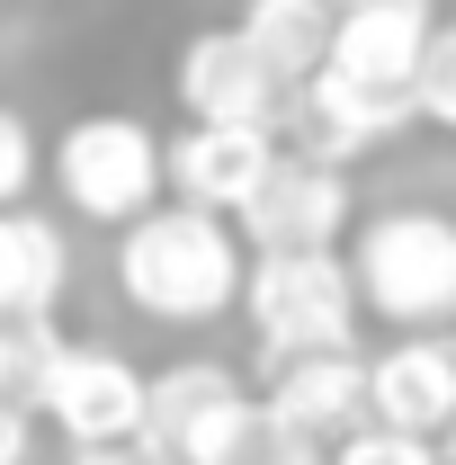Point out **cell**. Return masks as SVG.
<instances>
[{
    "mask_svg": "<svg viewBox=\"0 0 456 465\" xmlns=\"http://www.w3.org/2000/svg\"><path fill=\"white\" fill-rule=\"evenodd\" d=\"M233 394H242V376H233L224 358H171V367H153V376H144V448L171 457L179 439L215 403H233Z\"/></svg>",
    "mask_w": 456,
    "mask_h": 465,
    "instance_id": "cell-15",
    "label": "cell"
},
{
    "mask_svg": "<svg viewBox=\"0 0 456 465\" xmlns=\"http://www.w3.org/2000/svg\"><path fill=\"white\" fill-rule=\"evenodd\" d=\"M171 90L188 125H251V134H278L286 116V90L269 81V63L251 54L233 27H197L188 45L171 54Z\"/></svg>",
    "mask_w": 456,
    "mask_h": 465,
    "instance_id": "cell-8",
    "label": "cell"
},
{
    "mask_svg": "<svg viewBox=\"0 0 456 465\" xmlns=\"http://www.w3.org/2000/svg\"><path fill=\"white\" fill-rule=\"evenodd\" d=\"M260 420H269V448L278 457H332L349 430H367V358L358 349H332V358H286V367H269Z\"/></svg>",
    "mask_w": 456,
    "mask_h": 465,
    "instance_id": "cell-7",
    "label": "cell"
},
{
    "mask_svg": "<svg viewBox=\"0 0 456 465\" xmlns=\"http://www.w3.org/2000/svg\"><path fill=\"white\" fill-rule=\"evenodd\" d=\"M55 358H63V322L55 313H0V394H9V403L36 411Z\"/></svg>",
    "mask_w": 456,
    "mask_h": 465,
    "instance_id": "cell-16",
    "label": "cell"
},
{
    "mask_svg": "<svg viewBox=\"0 0 456 465\" xmlns=\"http://www.w3.org/2000/svg\"><path fill=\"white\" fill-rule=\"evenodd\" d=\"M242 278H251V251L224 215H197V206H153L144 224L116 232V287L134 313L153 322H224L242 304Z\"/></svg>",
    "mask_w": 456,
    "mask_h": 465,
    "instance_id": "cell-1",
    "label": "cell"
},
{
    "mask_svg": "<svg viewBox=\"0 0 456 465\" xmlns=\"http://www.w3.org/2000/svg\"><path fill=\"white\" fill-rule=\"evenodd\" d=\"M233 36L269 63V81L295 99V90L332 63V0H242Z\"/></svg>",
    "mask_w": 456,
    "mask_h": 465,
    "instance_id": "cell-13",
    "label": "cell"
},
{
    "mask_svg": "<svg viewBox=\"0 0 456 465\" xmlns=\"http://www.w3.org/2000/svg\"><path fill=\"white\" fill-rule=\"evenodd\" d=\"M45 171H55L63 188V206L81 215V224H144L171 188H162V134L144 125V116H125V108H90V116H72L55 134V153H45Z\"/></svg>",
    "mask_w": 456,
    "mask_h": 465,
    "instance_id": "cell-3",
    "label": "cell"
},
{
    "mask_svg": "<svg viewBox=\"0 0 456 465\" xmlns=\"http://www.w3.org/2000/svg\"><path fill=\"white\" fill-rule=\"evenodd\" d=\"M36 171H45V153H36V125H27L18 108H0V215H18V206H27Z\"/></svg>",
    "mask_w": 456,
    "mask_h": 465,
    "instance_id": "cell-18",
    "label": "cell"
},
{
    "mask_svg": "<svg viewBox=\"0 0 456 465\" xmlns=\"http://www.w3.org/2000/svg\"><path fill=\"white\" fill-rule=\"evenodd\" d=\"M411 125L456 134V18H439L430 45H421V72H411Z\"/></svg>",
    "mask_w": 456,
    "mask_h": 465,
    "instance_id": "cell-17",
    "label": "cell"
},
{
    "mask_svg": "<svg viewBox=\"0 0 456 465\" xmlns=\"http://www.w3.org/2000/svg\"><path fill=\"white\" fill-rule=\"evenodd\" d=\"M242 313H251V341L269 349V367L358 349V287H349V260H341V251L251 260V278H242Z\"/></svg>",
    "mask_w": 456,
    "mask_h": 465,
    "instance_id": "cell-4",
    "label": "cell"
},
{
    "mask_svg": "<svg viewBox=\"0 0 456 465\" xmlns=\"http://www.w3.org/2000/svg\"><path fill=\"white\" fill-rule=\"evenodd\" d=\"M72 465H171V457H153V448L134 439V448H81Z\"/></svg>",
    "mask_w": 456,
    "mask_h": 465,
    "instance_id": "cell-21",
    "label": "cell"
},
{
    "mask_svg": "<svg viewBox=\"0 0 456 465\" xmlns=\"http://www.w3.org/2000/svg\"><path fill=\"white\" fill-rule=\"evenodd\" d=\"M242 251L251 260H286V251H341V232H358V197H349V171L313 162V153H278L260 197L233 215Z\"/></svg>",
    "mask_w": 456,
    "mask_h": 465,
    "instance_id": "cell-6",
    "label": "cell"
},
{
    "mask_svg": "<svg viewBox=\"0 0 456 465\" xmlns=\"http://www.w3.org/2000/svg\"><path fill=\"white\" fill-rule=\"evenodd\" d=\"M349 287L358 313L394 322V341H448L456 331V215L448 206H385L349 232Z\"/></svg>",
    "mask_w": 456,
    "mask_h": 465,
    "instance_id": "cell-2",
    "label": "cell"
},
{
    "mask_svg": "<svg viewBox=\"0 0 456 465\" xmlns=\"http://www.w3.org/2000/svg\"><path fill=\"white\" fill-rule=\"evenodd\" d=\"M332 465H439V448L430 439H402V430H349L341 448H332Z\"/></svg>",
    "mask_w": 456,
    "mask_h": 465,
    "instance_id": "cell-19",
    "label": "cell"
},
{
    "mask_svg": "<svg viewBox=\"0 0 456 465\" xmlns=\"http://www.w3.org/2000/svg\"><path fill=\"white\" fill-rule=\"evenodd\" d=\"M448 457H456V448H448Z\"/></svg>",
    "mask_w": 456,
    "mask_h": 465,
    "instance_id": "cell-24",
    "label": "cell"
},
{
    "mask_svg": "<svg viewBox=\"0 0 456 465\" xmlns=\"http://www.w3.org/2000/svg\"><path fill=\"white\" fill-rule=\"evenodd\" d=\"M36 420L81 448H134L144 439V367L108 341H63V358L45 367V394H36Z\"/></svg>",
    "mask_w": 456,
    "mask_h": 465,
    "instance_id": "cell-5",
    "label": "cell"
},
{
    "mask_svg": "<svg viewBox=\"0 0 456 465\" xmlns=\"http://www.w3.org/2000/svg\"><path fill=\"white\" fill-rule=\"evenodd\" d=\"M27 457H36V411L0 394V465H27Z\"/></svg>",
    "mask_w": 456,
    "mask_h": 465,
    "instance_id": "cell-20",
    "label": "cell"
},
{
    "mask_svg": "<svg viewBox=\"0 0 456 465\" xmlns=\"http://www.w3.org/2000/svg\"><path fill=\"white\" fill-rule=\"evenodd\" d=\"M278 465H332V457H278Z\"/></svg>",
    "mask_w": 456,
    "mask_h": 465,
    "instance_id": "cell-22",
    "label": "cell"
},
{
    "mask_svg": "<svg viewBox=\"0 0 456 465\" xmlns=\"http://www.w3.org/2000/svg\"><path fill=\"white\" fill-rule=\"evenodd\" d=\"M295 153H313V162H358V153H376V143H394L402 125H411V99H385V90H358V81H341V72H313L295 99Z\"/></svg>",
    "mask_w": 456,
    "mask_h": 465,
    "instance_id": "cell-12",
    "label": "cell"
},
{
    "mask_svg": "<svg viewBox=\"0 0 456 465\" xmlns=\"http://www.w3.org/2000/svg\"><path fill=\"white\" fill-rule=\"evenodd\" d=\"M0 9H9V0H0Z\"/></svg>",
    "mask_w": 456,
    "mask_h": 465,
    "instance_id": "cell-23",
    "label": "cell"
},
{
    "mask_svg": "<svg viewBox=\"0 0 456 465\" xmlns=\"http://www.w3.org/2000/svg\"><path fill=\"white\" fill-rule=\"evenodd\" d=\"M367 420L402 439H456V341H385L367 358Z\"/></svg>",
    "mask_w": 456,
    "mask_h": 465,
    "instance_id": "cell-11",
    "label": "cell"
},
{
    "mask_svg": "<svg viewBox=\"0 0 456 465\" xmlns=\"http://www.w3.org/2000/svg\"><path fill=\"white\" fill-rule=\"evenodd\" d=\"M63 287H72V242H63V224L36 215V206L0 215V313H55Z\"/></svg>",
    "mask_w": 456,
    "mask_h": 465,
    "instance_id": "cell-14",
    "label": "cell"
},
{
    "mask_svg": "<svg viewBox=\"0 0 456 465\" xmlns=\"http://www.w3.org/2000/svg\"><path fill=\"white\" fill-rule=\"evenodd\" d=\"M430 27H439V0H332V63L322 72L385 90V99H411Z\"/></svg>",
    "mask_w": 456,
    "mask_h": 465,
    "instance_id": "cell-10",
    "label": "cell"
},
{
    "mask_svg": "<svg viewBox=\"0 0 456 465\" xmlns=\"http://www.w3.org/2000/svg\"><path fill=\"white\" fill-rule=\"evenodd\" d=\"M269 162H278V134H251V125H179V134H162V188H171V206L224 215V224L260 197Z\"/></svg>",
    "mask_w": 456,
    "mask_h": 465,
    "instance_id": "cell-9",
    "label": "cell"
}]
</instances>
